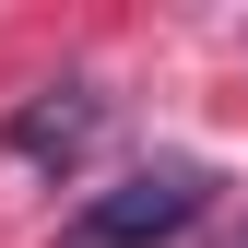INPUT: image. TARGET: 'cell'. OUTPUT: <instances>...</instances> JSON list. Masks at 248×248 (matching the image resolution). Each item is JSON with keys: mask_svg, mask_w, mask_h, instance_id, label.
<instances>
[{"mask_svg": "<svg viewBox=\"0 0 248 248\" xmlns=\"http://www.w3.org/2000/svg\"><path fill=\"white\" fill-rule=\"evenodd\" d=\"M213 213V166H189V154H166V166H142V177H118V189H95L59 225V248H166V236H189Z\"/></svg>", "mask_w": 248, "mask_h": 248, "instance_id": "cell-1", "label": "cell"}, {"mask_svg": "<svg viewBox=\"0 0 248 248\" xmlns=\"http://www.w3.org/2000/svg\"><path fill=\"white\" fill-rule=\"evenodd\" d=\"M107 130H118V95H95V83H47V95H24L12 118H0V166H47V177H71Z\"/></svg>", "mask_w": 248, "mask_h": 248, "instance_id": "cell-2", "label": "cell"}]
</instances>
